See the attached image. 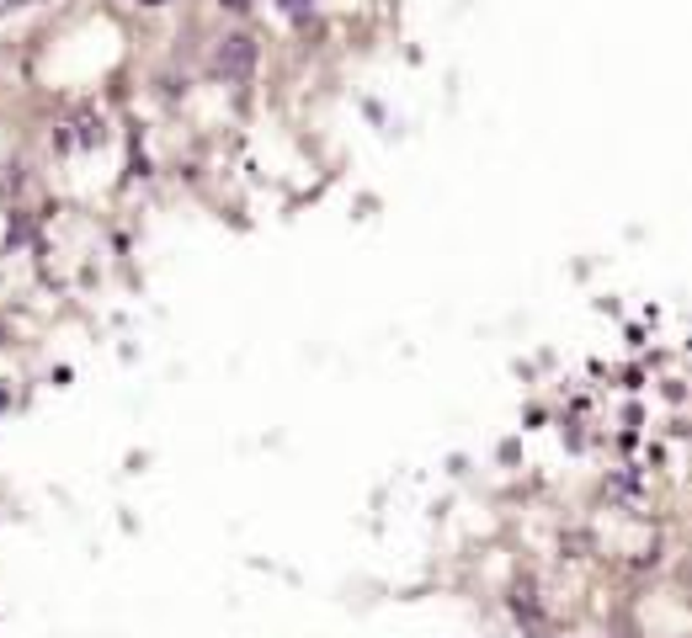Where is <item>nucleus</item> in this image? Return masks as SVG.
<instances>
[{"label":"nucleus","instance_id":"obj_1","mask_svg":"<svg viewBox=\"0 0 692 638\" xmlns=\"http://www.w3.org/2000/svg\"><path fill=\"white\" fill-rule=\"evenodd\" d=\"M219 69L224 75H235V80L251 75L256 69V37L251 32H229V37H224L219 43Z\"/></svg>","mask_w":692,"mask_h":638},{"label":"nucleus","instance_id":"obj_2","mask_svg":"<svg viewBox=\"0 0 692 638\" xmlns=\"http://www.w3.org/2000/svg\"><path fill=\"white\" fill-rule=\"evenodd\" d=\"M278 5H283L288 16H304V11H309V5H315V0H278Z\"/></svg>","mask_w":692,"mask_h":638},{"label":"nucleus","instance_id":"obj_3","mask_svg":"<svg viewBox=\"0 0 692 638\" xmlns=\"http://www.w3.org/2000/svg\"><path fill=\"white\" fill-rule=\"evenodd\" d=\"M219 5H224V11H251L256 0H219Z\"/></svg>","mask_w":692,"mask_h":638}]
</instances>
